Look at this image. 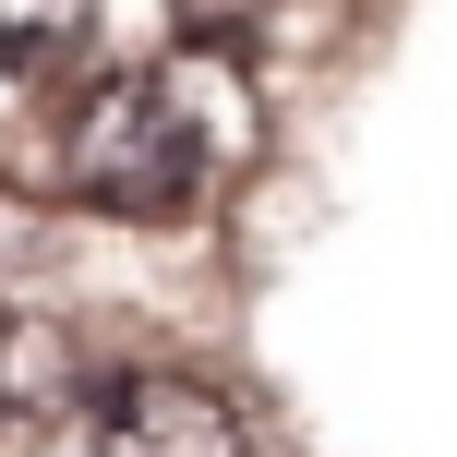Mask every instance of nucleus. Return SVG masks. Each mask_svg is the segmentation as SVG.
Wrapping results in <instances>:
<instances>
[{
    "label": "nucleus",
    "mask_w": 457,
    "mask_h": 457,
    "mask_svg": "<svg viewBox=\"0 0 457 457\" xmlns=\"http://www.w3.org/2000/svg\"><path fill=\"white\" fill-rule=\"evenodd\" d=\"M96 37V0H0V72H61Z\"/></svg>",
    "instance_id": "nucleus-3"
},
{
    "label": "nucleus",
    "mask_w": 457,
    "mask_h": 457,
    "mask_svg": "<svg viewBox=\"0 0 457 457\" xmlns=\"http://www.w3.org/2000/svg\"><path fill=\"white\" fill-rule=\"evenodd\" d=\"M96 457H253V421L228 386H205L181 361H145V373L96 386Z\"/></svg>",
    "instance_id": "nucleus-2"
},
{
    "label": "nucleus",
    "mask_w": 457,
    "mask_h": 457,
    "mask_svg": "<svg viewBox=\"0 0 457 457\" xmlns=\"http://www.w3.org/2000/svg\"><path fill=\"white\" fill-rule=\"evenodd\" d=\"M265 145V96L217 37H181L133 72H96L61 109V181L96 217H181Z\"/></svg>",
    "instance_id": "nucleus-1"
}]
</instances>
